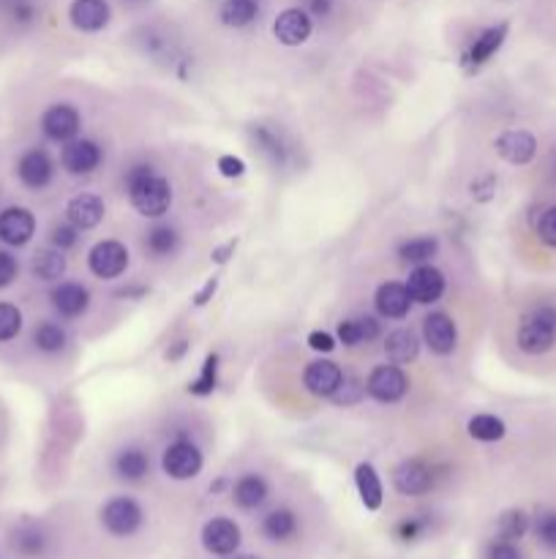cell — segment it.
<instances>
[{"mask_svg": "<svg viewBox=\"0 0 556 559\" xmlns=\"http://www.w3.org/2000/svg\"><path fill=\"white\" fill-rule=\"evenodd\" d=\"M87 267L99 278H118L129 267V248L121 240H102L90 248Z\"/></svg>", "mask_w": 556, "mask_h": 559, "instance_id": "52a82bcc", "label": "cell"}, {"mask_svg": "<svg viewBox=\"0 0 556 559\" xmlns=\"http://www.w3.org/2000/svg\"><path fill=\"white\" fill-rule=\"evenodd\" d=\"M142 246H145V251H148L153 259H164V257H172V254L177 251L180 238H177V232H175L172 227L158 224V227H150V230L145 232Z\"/></svg>", "mask_w": 556, "mask_h": 559, "instance_id": "83f0119b", "label": "cell"}, {"mask_svg": "<svg viewBox=\"0 0 556 559\" xmlns=\"http://www.w3.org/2000/svg\"><path fill=\"white\" fill-rule=\"evenodd\" d=\"M20 275V262L9 251H0V290H6L17 282Z\"/></svg>", "mask_w": 556, "mask_h": 559, "instance_id": "b9f144b4", "label": "cell"}, {"mask_svg": "<svg viewBox=\"0 0 556 559\" xmlns=\"http://www.w3.org/2000/svg\"><path fill=\"white\" fill-rule=\"evenodd\" d=\"M436 251H439V243H436V238H428V235L426 238H412L399 248L401 259L412 262V265H426Z\"/></svg>", "mask_w": 556, "mask_h": 559, "instance_id": "836d02e7", "label": "cell"}, {"mask_svg": "<svg viewBox=\"0 0 556 559\" xmlns=\"http://www.w3.org/2000/svg\"><path fill=\"white\" fill-rule=\"evenodd\" d=\"M380 336V322L374 317H354V320H344L338 325V338L344 347H357L365 341H374Z\"/></svg>", "mask_w": 556, "mask_h": 559, "instance_id": "cb8c5ba5", "label": "cell"}, {"mask_svg": "<svg viewBox=\"0 0 556 559\" xmlns=\"http://www.w3.org/2000/svg\"><path fill=\"white\" fill-rule=\"evenodd\" d=\"M22 330V311L14 303H0V341H14Z\"/></svg>", "mask_w": 556, "mask_h": 559, "instance_id": "d590c367", "label": "cell"}, {"mask_svg": "<svg viewBox=\"0 0 556 559\" xmlns=\"http://www.w3.org/2000/svg\"><path fill=\"white\" fill-rule=\"evenodd\" d=\"M216 371H219V355H208V357H205V365H202V374L189 385V391H192L194 396H208V393H213V388H216Z\"/></svg>", "mask_w": 556, "mask_h": 559, "instance_id": "74e56055", "label": "cell"}, {"mask_svg": "<svg viewBox=\"0 0 556 559\" xmlns=\"http://www.w3.org/2000/svg\"><path fill=\"white\" fill-rule=\"evenodd\" d=\"M489 556L491 559H518V551H516V545L510 540H497L491 545V554Z\"/></svg>", "mask_w": 556, "mask_h": 559, "instance_id": "c3c4849f", "label": "cell"}, {"mask_svg": "<svg viewBox=\"0 0 556 559\" xmlns=\"http://www.w3.org/2000/svg\"><path fill=\"white\" fill-rule=\"evenodd\" d=\"M518 349L526 355H543L556 344V309L534 306L518 325Z\"/></svg>", "mask_w": 556, "mask_h": 559, "instance_id": "7a4b0ae2", "label": "cell"}, {"mask_svg": "<svg viewBox=\"0 0 556 559\" xmlns=\"http://www.w3.org/2000/svg\"><path fill=\"white\" fill-rule=\"evenodd\" d=\"M185 349H189V341H177V347H175L172 352H166V357H169V360H177Z\"/></svg>", "mask_w": 556, "mask_h": 559, "instance_id": "f5cc1de1", "label": "cell"}, {"mask_svg": "<svg viewBox=\"0 0 556 559\" xmlns=\"http://www.w3.org/2000/svg\"><path fill=\"white\" fill-rule=\"evenodd\" d=\"M126 192L131 205L145 219H158L172 205V185L150 164H137L126 172Z\"/></svg>", "mask_w": 556, "mask_h": 559, "instance_id": "6da1fadb", "label": "cell"}, {"mask_svg": "<svg viewBox=\"0 0 556 559\" xmlns=\"http://www.w3.org/2000/svg\"><path fill=\"white\" fill-rule=\"evenodd\" d=\"M537 235H540V240H543L545 246L556 248V205L548 208V211L540 216V221H537Z\"/></svg>", "mask_w": 556, "mask_h": 559, "instance_id": "7bdbcfd3", "label": "cell"}, {"mask_svg": "<svg viewBox=\"0 0 556 559\" xmlns=\"http://www.w3.org/2000/svg\"><path fill=\"white\" fill-rule=\"evenodd\" d=\"M423 338H426V344L431 347V352H436V355H450V352L455 349V341H458L455 322H453L447 314H431V317H426V322H423Z\"/></svg>", "mask_w": 556, "mask_h": 559, "instance_id": "d6986e66", "label": "cell"}, {"mask_svg": "<svg viewBox=\"0 0 556 559\" xmlns=\"http://www.w3.org/2000/svg\"><path fill=\"white\" fill-rule=\"evenodd\" d=\"M526 529H529V518H526L524 510H507V513H502V518L497 524L499 540H510V543L524 537Z\"/></svg>", "mask_w": 556, "mask_h": 559, "instance_id": "e575fe53", "label": "cell"}, {"mask_svg": "<svg viewBox=\"0 0 556 559\" xmlns=\"http://www.w3.org/2000/svg\"><path fill=\"white\" fill-rule=\"evenodd\" d=\"M232 497H235V502H238L243 510H254V508H259V505L267 500V481H265L262 475L248 473V475H243V478L235 483Z\"/></svg>", "mask_w": 556, "mask_h": 559, "instance_id": "d4e9b609", "label": "cell"}, {"mask_svg": "<svg viewBox=\"0 0 556 559\" xmlns=\"http://www.w3.org/2000/svg\"><path fill=\"white\" fill-rule=\"evenodd\" d=\"M104 213H107L104 200L96 197V194H87V192L71 197L68 205H66V219H68V224H74L79 232H82V230L99 227L102 219H104Z\"/></svg>", "mask_w": 556, "mask_h": 559, "instance_id": "9a60e30c", "label": "cell"}, {"mask_svg": "<svg viewBox=\"0 0 556 559\" xmlns=\"http://www.w3.org/2000/svg\"><path fill=\"white\" fill-rule=\"evenodd\" d=\"M303 383H306L309 393L322 396V399H333L336 391H338L341 383H344V371H341V365L333 363V360H314V363H309V368H306Z\"/></svg>", "mask_w": 556, "mask_h": 559, "instance_id": "7c38bea8", "label": "cell"}, {"mask_svg": "<svg viewBox=\"0 0 556 559\" xmlns=\"http://www.w3.org/2000/svg\"><path fill=\"white\" fill-rule=\"evenodd\" d=\"M467 431H470V437L478 439V442H497V439L505 437L507 428H505V423H502L497 415H475V418L470 420Z\"/></svg>", "mask_w": 556, "mask_h": 559, "instance_id": "d6a6232c", "label": "cell"}, {"mask_svg": "<svg viewBox=\"0 0 556 559\" xmlns=\"http://www.w3.org/2000/svg\"><path fill=\"white\" fill-rule=\"evenodd\" d=\"M131 4H137V0H131Z\"/></svg>", "mask_w": 556, "mask_h": 559, "instance_id": "9f6ffc18", "label": "cell"}, {"mask_svg": "<svg viewBox=\"0 0 556 559\" xmlns=\"http://www.w3.org/2000/svg\"><path fill=\"white\" fill-rule=\"evenodd\" d=\"M505 36H507V23H502V25H494V28H489V31H483L478 39H475V44H472V50H470V55H467V60L472 63V66H483L499 47H502V41H505Z\"/></svg>", "mask_w": 556, "mask_h": 559, "instance_id": "f1b7e54d", "label": "cell"}, {"mask_svg": "<svg viewBox=\"0 0 556 559\" xmlns=\"http://www.w3.org/2000/svg\"><path fill=\"white\" fill-rule=\"evenodd\" d=\"M229 559H256V556H232V554H229Z\"/></svg>", "mask_w": 556, "mask_h": 559, "instance_id": "db71d44e", "label": "cell"}, {"mask_svg": "<svg viewBox=\"0 0 556 559\" xmlns=\"http://www.w3.org/2000/svg\"><path fill=\"white\" fill-rule=\"evenodd\" d=\"M534 535L543 545L556 548V510H543L534 518Z\"/></svg>", "mask_w": 556, "mask_h": 559, "instance_id": "ab89813d", "label": "cell"}, {"mask_svg": "<svg viewBox=\"0 0 556 559\" xmlns=\"http://www.w3.org/2000/svg\"><path fill=\"white\" fill-rule=\"evenodd\" d=\"M354 483H357V494H360V500L368 510L382 508V483H380V475H377L374 467H371V464H357Z\"/></svg>", "mask_w": 556, "mask_h": 559, "instance_id": "603a6c76", "label": "cell"}, {"mask_svg": "<svg viewBox=\"0 0 556 559\" xmlns=\"http://www.w3.org/2000/svg\"><path fill=\"white\" fill-rule=\"evenodd\" d=\"M142 508L131 497H115L104 505L102 510V524L107 527L110 535L115 537H129L142 527Z\"/></svg>", "mask_w": 556, "mask_h": 559, "instance_id": "5b68a950", "label": "cell"}, {"mask_svg": "<svg viewBox=\"0 0 556 559\" xmlns=\"http://www.w3.org/2000/svg\"><path fill=\"white\" fill-rule=\"evenodd\" d=\"M68 17L76 31L96 33V31H104L110 23V4L107 0H74Z\"/></svg>", "mask_w": 556, "mask_h": 559, "instance_id": "e0dca14e", "label": "cell"}, {"mask_svg": "<svg viewBox=\"0 0 556 559\" xmlns=\"http://www.w3.org/2000/svg\"><path fill=\"white\" fill-rule=\"evenodd\" d=\"M104 153L99 148V142L93 140H71L63 148V167L71 175H90L93 169H99Z\"/></svg>", "mask_w": 556, "mask_h": 559, "instance_id": "5bb4252c", "label": "cell"}, {"mask_svg": "<svg viewBox=\"0 0 556 559\" xmlns=\"http://www.w3.org/2000/svg\"><path fill=\"white\" fill-rule=\"evenodd\" d=\"M202 450L192 439H177L172 442L164 455H161V467L172 481H192L202 473Z\"/></svg>", "mask_w": 556, "mask_h": 559, "instance_id": "3957f363", "label": "cell"}, {"mask_svg": "<svg viewBox=\"0 0 556 559\" xmlns=\"http://www.w3.org/2000/svg\"><path fill=\"white\" fill-rule=\"evenodd\" d=\"M216 287H219V282H216V278H211V282L205 284V290H202V293L197 295V306H205V303H208V298H211V295L216 293Z\"/></svg>", "mask_w": 556, "mask_h": 559, "instance_id": "816d5d0a", "label": "cell"}, {"mask_svg": "<svg viewBox=\"0 0 556 559\" xmlns=\"http://www.w3.org/2000/svg\"><path fill=\"white\" fill-rule=\"evenodd\" d=\"M363 391H365V388H363L360 383H346V380H344L333 399H336V404H354V401L363 396Z\"/></svg>", "mask_w": 556, "mask_h": 559, "instance_id": "f6af8a7d", "label": "cell"}, {"mask_svg": "<svg viewBox=\"0 0 556 559\" xmlns=\"http://www.w3.org/2000/svg\"><path fill=\"white\" fill-rule=\"evenodd\" d=\"M52 306L66 320L82 317L90 309V293L76 282H63L52 290Z\"/></svg>", "mask_w": 556, "mask_h": 559, "instance_id": "ffe728a7", "label": "cell"}, {"mask_svg": "<svg viewBox=\"0 0 556 559\" xmlns=\"http://www.w3.org/2000/svg\"><path fill=\"white\" fill-rule=\"evenodd\" d=\"M4 9L17 25H31L36 20V4L33 0H6Z\"/></svg>", "mask_w": 556, "mask_h": 559, "instance_id": "60d3db41", "label": "cell"}, {"mask_svg": "<svg viewBox=\"0 0 556 559\" xmlns=\"http://www.w3.org/2000/svg\"><path fill=\"white\" fill-rule=\"evenodd\" d=\"M306 6H309V12H311L314 17H319V20H325V17L333 14V0H306Z\"/></svg>", "mask_w": 556, "mask_h": 559, "instance_id": "681fc988", "label": "cell"}, {"mask_svg": "<svg viewBox=\"0 0 556 559\" xmlns=\"http://www.w3.org/2000/svg\"><path fill=\"white\" fill-rule=\"evenodd\" d=\"M423 529H426V524H423V521H417V518H407V521L399 527V535H401L404 540H412V537H417Z\"/></svg>", "mask_w": 556, "mask_h": 559, "instance_id": "f907efd6", "label": "cell"}, {"mask_svg": "<svg viewBox=\"0 0 556 559\" xmlns=\"http://www.w3.org/2000/svg\"><path fill=\"white\" fill-rule=\"evenodd\" d=\"M262 532H265V537L273 540V543H284V540H290V537L298 532V518H295L292 510L278 508V510H273V513L265 516V521H262Z\"/></svg>", "mask_w": 556, "mask_h": 559, "instance_id": "4316f807", "label": "cell"}, {"mask_svg": "<svg viewBox=\"0 0 556 559\" xmlns=\"http://www.w3.org/2000/svg\"><path fill=\"white\" fill-rule=\"evenodd\" d=\"M219 169H221L224 177H240L246 172V164L240 158H235V156H221L219 158Z\"/></svg>", "mask_w": 556, "mask_h": 559, "instance_id": "bcb514c9", "label": "cell"}, {"mask_svg": "<svg viewBox=\"0 0 556 559\" xmlns=\"http://www.w3.org/2000/svg\"><path fill=\"white\" fill-rule=\"evenodd\" d=\"M4 4H6V0H0V6H4Z\"/></svg>", "mask_w": 556, "mask_h": 559, "instance_id": "11a10c76", "label": "cell"}, {"mask_svg": "<svg viewBox=\"0 0 556 559\" xmlns=\"http://www.w3.org/2000/svg\"><path fill=\"white\" fill-rule=\"evenodd\" d=\"M497 153H499L507 164L521 167V164H529V161L534 158V153H537V140H534L529 131H521V129H516V131H505V134L497 140Z\"/></svg>", "mask_w": 556, "mask_h": 559, "instance_id": "ac0fdd59", "label": "cell"}, {"mask_svg": "<svg viewBox=\"0 0 556 559\" xmlns=\"http://www.w3.org/2000/svg\"><path fill=\"white\" fill-rule=\"evenodd\" d=\"M273 33L284 47H300L311 36V17L306 9H287L275 17Z\"/></svg>", "mask_w": 556, "mask_h": 559, "instance_id": "4fadbf2b", "label": "cell"}, {"mask_svg": "<svg viewBox=\"0 0 556 559\" xmlns=\"http://www.w3.org/2000/svg\"><path fill=\"white\" fill-rule=\"evenodd\" d=\"M66 341H68V336H66V330H63L58 322H41V325H36V330H33V344H36V349H41V352H47V355L60 352V349L66 347Z\"/></svg>", "mask_w": 556, "mask_h": 559, "instance_id": "1f68e13d", "label": "cell"}, {"mask_svg": "<svg viewBox=\"0 0 556 559\" xmlns=\"http://www.w3.org/2000/svg\"><path fill=\"white\" fill-rule=\"evenodd\" d=\"M202 545H205V551H211L216 556H229L240 545V527L232 518H224V516L211 518L202 527Z\"/></svg>", "mask_w": 556, "mask_h": 559, "instance_id": "8fae6325", "label": "cell"}, {"mask_svg": "<svg viewBox=\"0 0 556 559\" xmlns=\"http://www.w3.org/2000/svg\"><path fill=\"white\" fill-rule=\"evenodd\" d=\"M407 290H409L412 301H417V303H436L444 295V275L431 265H417L409 273Z\"/></svg>", "mask_w": 556, "mask_h": 559, "instance_id": "2e32d148", "label": "cell"}, {"mask_svg": "<svg viewBox=\"0 0 556 559\" xmlns=\"http://www.w3.org/2000/svg\"><path fill=\"white\" fill-rule=\"evenodd\" d=\"M385 352L393 363H412L420 352V341L412 330L401 328V330H393L385 341Z\"/></svg>", "mask_w": 556, "mask_h": 559, "instance_id": "f546056e", "label": "cell"}, {"mask_svg": "<svg viewBox=\"0 0 556 559\" xmlns=\"http://www.w3.org/2000/svg\"><path fill=\"white\" fill-rule=\"evenodd\" d=\"M365 391L371 399H377L380 404H396L407 396L409 380L399 365H377L368 374Z\"/></svg>", "mask_w": 556, "mask_h": 559, "instance_id": "277c9868", "label": "cell"}, {"mask_svg": "<svg viewBox=\"0 0 556 559\" xmlns=\"http://www.w3.org/2000/svg\"><path fill=\"white\" fill-rule=\"evenodd\" d=\"M36 235V216L28 208L12 205L6 211H0V240L6 246H28L31 238Z\"/></svg>", "mask_w": 556, "mask_h": 559, "instance_id": "9c48e42d", "label": "cell"}, {"mask_svg": "<svg viewBox=\"0 0 556 559\" xmlns=\"http://www.w3.org/2000/svg\"><path fill=\"white\" fill-rule=\"evenodd\" d=\"M76 240H79V230H76L74 224H58V227L52 230V246L60 248V251L74 248Z\"/></svg>", "mask_w": 556, "mask_h": 559, "instance_id": "ee69618b", "label": "cell"}, {"mask_svg": "<svg viewBox=\"0 0 556 559\" xmlns=\"http://www.w3.org/2000/svg\"><path fill=\"white\" fill-rule=\"evenodd\" d=\"M17 175H20L22 185H28V189H33V192H41L52 183L55 164H52V158L44 148H31L20 156Z\"/></svg>", "mask_w": 556, "mask_h": 559, "instance_id": "ba28073f", "label": "cell"}, {"mask_svg": "<svg viewBox=\"0 0 556 559\" xmlns=\"http://www.w3.org/2000/svg\"><path fill=\"white\" fill-rule=\"evenodd\" d=\"M393 483L404 497H420V494H428L434 489L436 473H434L431 464L423 461V458H407L396 467Z\"/></svg>", "mask_w": 556, "mask_h": 559, "instance_id": "8992f818", "label": "cell"}, {"mask_svg": "<svg viewBox=\"0 0 556 559\" xmlns=\"http://www.w3.org/2000/svg\"><path fill=\"white\" fill-rule=\"evenodd\" d=\"M412 295L404 284L388 282L377 290V311L388 320H404L409 314Z\"/></svg>", "mask_w": 556, "mask_h": 559, "instance_id": "44dd1931", "label": "cell"}, {"mask_svg": "<svg viewBox=\"0 0 556 559\" xmlns=\"http://www.w3.org/2000/svg\"><path fill=\"white\" fill-rule=\"evenodd\" d=\"M31 270L39 282H58V278H63V273H66V257L60 248H39L33 254Z\"/></svg>", "mask_w": 556, "mask_h": 559, "instance_id": "484cf974", "label": "cell"}, {"mask_svg": "<svg viewBox=\"0 0 556 559\" xmlns=\"http://www.w3.org/2000/svg\"><path fill=\"white\" fill-rule=\"evenodd\" d=\"M256 142H259V148L275 161V164H284V158H287V148H284V142L278 140V134L275 131H270V129H256Z\"/></svg>", "mask_w": 556, "mask_h": 559, "instance_id": "f35d334b", "label": "cell"}, {"mask_svg": "<svg viewBox=\"0 0 556 559\" xmlns=\"http://www.w3.org/2000/svg\"><path fill=\"white\" fill-rule=\"evenodd\" d=\"M150 473V458L142 447H123L118 455H115V475L121 481H129V483H137L142 481L145 475Z\"/></svg>", "mask_w": 556, "mask_h": 559, "instance_id": "7402d4cb", "label": "cell"}, {"mask_svg": "<svg viewBox=\"0 0 556 559\" xmlns=\"http://www.w3.org/2000/svg\"><path fill=\"white\" fill-rule=\"evenodd\" d=\"M47 545V537L41 529L36 527H25V529H17L14 532V548L25 556H33V554H41Z\"/></svg>", "mask_w": 556, "mask_h": 559, "instance_id": "8d00e7d4", "label": "cell"}, {"mask_svg": "<svg viewBox=\"0 0 556 559\" xmlns=\"http://www.w3.org/2000/svg\"><path fill=\"white\" fill-rule=\"evenodd\" d=\"M259 17V0H224L221 23L227 28H246Z\"/></svg>", "mask_w": 556, "mask_h": 559, "instance_id": "4dcf8cb0", "label": "cell"}, {"mask_svg": "<svg viewBox=\"0 0 556 559\" xmlns=\"http://www.w3.org/2000/svg\"><path fill=\"white\" fill-rule=\"evenodd\" d=\"M309 347L317 349V352H333L336 349V338L330 333H325V330H314L309 336Z\"/></svg>", "mask_w": 556, "mask_h": 559, "instance_id": "7dc6e473", "label": "cell"}, {"mask_svg": "<svg viewBox=\"0 0 556 559\" xmlns=\"http://www.w3.org/2000/svg\"><path fill=\"white\" fill-rule=\"evenodd\" d=\"M79 126H82V118L76 107L71 104H52L41 115V131L52 142H71L79 134Z\"/></svg>", "mask_w": 556, "mask_h": 559, "instance_id": "30bf717a", "label": "cell"}]
</instances>
